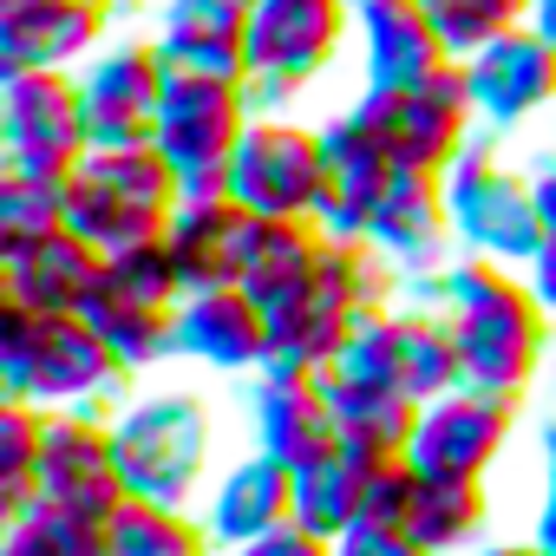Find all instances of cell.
<instances>
[{
	"mask_svg": "<svg viewBox=\"0 0 556 556\" xmlns=\"http://www.w3.org/2000/svg\"><path fill=\"white\" fill-rule=\"evenodd\" d=\"M426 14H432L445 53L465 66V60H478L491 40H504V34H517V27L530 21V0H426Z\"/></svg>",
	"mask_w": 556,
	"mask_h": 556,
	"instance_id": "obj_35",
	"label": "cell"
},
{
	"mask_svg": "<svg viewBox=\"0 0 556 556\" xmlns=\"http://www.w3.org/2000/svg\"><path fill=\"white\" fill-rule=\"evenodd\" d=\"M131 374L86 315H34L0 302V393L47 413H118Z\"/></svg>",
	"mask_w": 556,
	"mask_h": 556,
	"instance_id": "obj_2",
	"label": "cell"
},
{
	"mask_svg": "<svg viewBox=\"0 0 556 556\" xmlns=\"http://www.w3.org/2000/svg\"><path fill=\"white\" fill-rule=\"evenodd\" d=\"M328 400H334V432L348 452L361 458H406L413 426H419V400L387 393V387H354L328 374Z\"/></svg>",
	"mask_w": 556,
	"mask_h": 556,
	"instance_id": "obj_29",
	"label": "cell"
},
{
	"mask_svg": "<svg viewBox=\"0 0 556 556\" xmlns=\"http://www.w3.org/2000/svg\"><path fill=\"white\" fill-rule=\"evenodd\" d=\"M361 321H367V315L328 282V268H321V282H315V289L289 295L282 308H268V348H275L268 367L334 374V361H341V348H348V334H354Z\"/></svg>",
	"mask_w": 556,
	"mask_h": 556,
	"instance_id": "obj_25",
	"label": "cell"
},
{
	"mask_svg": "<svg viewBox=\"0 0 556 556\" xmlns=\"http://www.w3.org/2000/svg\"><path fill=\"white\" fill-rule=\"evenodd\" d=\"M53 229H66V184L0 170V255H14Z\"/></svg>",
	"mask_w": 556,
	"mask_h": 556,
	"instance_id": "obj_36",
	"label": "cell"
},
{
	"mask_svg": "<svg viewBox=\"0 0 556 556\" xmlns=\"http://www.w3.org/2000/svg\"><path fill=\"white\" fill-rule=\"evenodd\" d=\"M0 556H118V549H112V523L27 504L14 517H0Z\"/></svg>",
	"mask_w": 556,
	"mask_h": 556,
	"instance_id": "obj_33",
	"label": "cell"
},
{
	"mask_svg": "<svg viewBox=\"0 0 556 556\" xmlns=\"http://www.w3.org/2000/svg\"><path fill=\"white\" fill-rule=\"evenodd\" d=\"M321 138H328V197H321V216H315V223H321L334 242H367V223H374L387 184L400 177V164H393L387 144L354 118V105H348L341 118H328Z\"/></svg>",
	"mask_w": 556,
	"mask_h": 556,
	"instance_id": "obj_20",
	"label": "cell"
},
{
	"mask_svg": "<svg viewBox=\"0 0 556 556\" xmlns=\"http://www.w3.org/2000/svg\"><path fill=\"white\" fill-rule=\"evenodd\" d=\"M374 465H380V458H361V452H348V445H334V452L295 465V523L315 530V536H328V543H341V536L361 523L367 471H374Z\"/></svg>",
	"mask_w": 556,
	"mask_h": 556,
	"instance_id": "obj_28",
	"label": "cell"
},
{
	"mask_svg": "<svg viewBox=\"0 0 556 556\" xmlns=\"http://www.w3.org/2000/svg\"><path fill=\"white\" fill-rule=\"evenodd\" d=\"M177 361H197L210 374H262L275 361L268 315L242 289H197L177 302Z\"/></svg>",
	"mask_w": 556,
	"mask_h": 556,
	"instance_id": "obj_22",
	"label": "cell"
},
{
	"mask_svg": "<svg viewBox=\"0 0 556 556\" xmlns=\"http://www.w3.org/2000/svg\"><path fill=\"white\" fill-rule=\"evenodd\" d=\"M393 328H400V387H406V400L432 406L452 387H465L445 308H393Z\"/></svg>",
	"mask_w": 556,
	"mask_h": 556,
	"instance_id": "obj_30",
	"label": "cell"
},
{
	"mask_svg": "<svg viewBox=\"0 0 556 556\" xmlns=\"http://www.w3.org/2000/svg\"><path fill=\"white\" fill-rule=\"evenodd\" d=\"M439 308L452 321L465 387L523 400L549 348V315L530 295L523 268H504L491 255H452L439 275Z\"/></svg>",
	"mask_w": 556,
	"mask_h": 556,
	"instance_id": "obj_1",
	"label": "cell"
},
{
	"mask_svg": "<svg viewBox=\"0 0 556 556\" xmlns=\"http://www.w3.org/2000/svg\"><path fill=\"white\" fill-rule=\"evenodd\" d=\"M445 203H452L458 255H491L504 268H530V255L549 242V229L536 216L530 177L504 170L484 138H471L465 157L445 170Z\"/></svg>",
	"mask_w": 556,
	"mask_h": 556,
	"instance_id": "obj_8",
	"label": "cell"
},
{
	"mask_svg": "<svg viewBox=\"0 0 556 556\" xmlns=\"http://www.w3.org/2000/svg\"><path fill=\"white\" fill-rule=\"evenodd\" d=\"M354 47H361V92H413L458 66L426 14V0H367L354 8Z\"/></svg>",
	"mask_w": 556,
	"mask_h": 556,
	"instance_id": "obj_16",
	"label": "cell"
},
{
	"mask_svg": "<svg viewBox=\"0 0 556 556\" xmlns=\"http://www.w3.org/2000/svg\"><path fill=\"white\" fill-rule=\"evenodd\" d=\"M105 275V255L79 229H53L14 255H0V302H21L34 315H86Z\"/></svg>",
	"mask_w": 556,
	"mask_h": 556,
	"instance_id": "obj_21",
	"label": "cell"
},
{
	"mask_svg": "<svg viewBox=\"0 0 556 556\" xmlns=\"http://www.w3.org/2000/svg\"><path fill=\"white\" fill-rule=\"evenodd\" d=\"M112 439H118V465L131 497H157V504H197L203 484L216 478V419L197 393L170 387V393H138L112 413Z\"/></svg>",
	"mask_w": 556,
	"mask_h": 556,
	"instance_id": "obj_4",
	"label": "cell"
},
{
	"mask_svg": "<svg viewBox=\"0 0 556 556\" xmlns=\"http://www.w3.org/2000/svg\"><path fill=\"white\" fill-rule=\"evenodd\" d=\"M530 27L556 40V0H530Z\"/></svg>",
	"mask_w": 556,
	"mask_h": 556,
	"instance_id": "obj_45",
	"label": "cell"
},
{
	"mask_svg": "<svg viewBox=\"0 0 556 556\" xmlns=\"http://www.w3.org/2000/svg\"><path fill=\"white\" fill-rule=\"evenodd\" d=\"M249 0H157L151 40L170 73H242Z\"/></svg>",
	"mask_w": 556,
	"mask_h": 556,
	"instance_id": "obj_24",
	"label": "cell"
},
{
	"mask_svg": "<svg viewBox=\"0 0 556 556\" xmlns=\"http://www.w3.org/2000/svg\"><path fill=\"white\" fill-rule=\"evenodd\" d=\"M530 190H536V216H543V229L556 236V157H549V164L530 177Z\"/></svg>",
	"mask_w": 556,
	"mask_h": 556,
	"instance_id": "obj_43",
	"label": "cell"
},
{
	"mask_svg": "<svg viewBox=\"0 0 556 556\" xmlns=\"http://www.w3.org/2000/svg\"><path fill=\"white\" fill-rule=\"evenodd\" d=\"M105 282L125 289V295H138V302H157V308H177L184 302V268H177V255H170L164 236L105 255Z\"/></svg>",
	"mask_w": 556,
	"mask_h": 556,
	"instance_id": "obj_37",
	"label": "cell"
},
{
	"mask_svg": "<svg viewBox=\"0 0 556 556\" xmlns=\"http://www.w3.org/2000/svg\"><path fill=\"white\" fill-rule=\"evenodd\" d=\"M334 556H432V549H419L406 530H374V523H354V530L334 543Z\"/></svg>",
	"mask_w": 556,
	"mask_h": 556,
	"instance_id": "obj_40",
	"label": "cell"
},
{
	"mask_svg": "<svg viewBox=\"0 0 556 556\" xmlns=\"http://www.w3.org/2000/svg\"><path fill=\"white\" fill-rule=\"evenodd\" d=\"M471 556H549V549H543L536 536H517V543H478Z\"/></svg>",
	"mask_w": 556,
	"mask_h": 556,
	"instance_id": "obj_44",
	"label": "cell"
},
{
	"mask_svg": "<svg viewBox=\"0 0 556 556\" xmlns=\"http://www.w3.org/2000/svg\"><path fill=\"white\" fill-rule=\"evenodd\" d=\"M223 556H334V543L315 536V530H302V523H282V530H268V536H255V543H236V549H223Z\"/></svg>",
	"mask_w": 556,
	"mask_h": 556,
	"instance_id": "obj_39",
	"label": "cell"
},
{
	"mask_svg": "<svg viewBox=\"0 0 556 556\" xmlns=\"http://www.w3.org/2000/svg\"><path fill=\"white\" fill-rule=\"evenodd\" d=\"M348 40H354V0H249L242 79L255 112H282L289 99H302Z\"/></svg>",
	"mask_w": 556,
	"mask_h": 556,
	"instance_id": "obj_5",
	"label": "cell"
},
{
	"mask_svg": "<svg viewBox=\"0 0 556 556\" xmlns=\"http://www.w3.org/2000/svg\"><path fill=\"white\" fill-rule=\"evenodd\" d=\"M354 8H367V0H354Z\"/></svg>",
	"mask_w": 556,
	"mask_h": 556,
	"instance_id": "obj_46",
	"label": "cell"
},
{
	"mask_svg": "<svg viewBox=\"0 0 556 556\" xmlns=\"http://www.w3.org/2000/svg\"><path fill=\"white\" fill-rule=\"evenodd\" d=\"M530 536L556 556V426H543V491H536V517Z\"/></svg>",
	"mask_w": 556,
	"mask_h": 556,
	"instance_id": "obj_41",
	"label": "cell"
},
{
	"mask_svg": "<svg viewBox=\"0 0 556 556\" xmlns=\"http://www.w3.org/2000/svg\"><path fill=\"white\" fill-rule=\"evenodd\" d=\"M484 523H491V497L484 484H458V478H419V504H413V523L406 536L432 556H465L484 543Z\"/></svg>",
	"mask_w": 556,
	"mask_h": 556,
	"instance_id": "obj_31",
	"label": "cell"
},
{
	"mask_svg": "<svg viewBox=\"0 0 556 556\" xmlns=\"http://www.w3.org/2000/svg\"><path fill=\"white\" fill-rule=\"evenodd\" d=\"M34 504L99 517V523H112L131 504V484H125L118 439H112L105 413H53L47 419V445H40V465H34Z\"/></svg>",
	"mask_w": 556,
	"mask_h": 556,
	"instance_id": "obj_11",
	"label": "cell"
},
{
	"mask_svg": "<svg viewBox=\"0 0 556 556\" xmlns=\"http://www.w3.org/2000/svg\"><path fill=\"white\" fill-rule=\"evenodd\" d=\"M112 549L118 556H216L197 504H157V497H131L112 517Z\"/></svg>",
	"mask_w": 556,
	"mask_h": 556,
	"instance_id": "obj_32",
	"label": "cell"
},
{
	"mask_svg": "<svg viewBox=\"0 0 556 556\" xmlns=\"http://www.w3.org/2000/svg\"><path fill=\"white\" fill-rule=\"evenodd\" d=\"M413 504H419V471L406 458H380L367 471V504H361V523L374 530H406L413 523Z\"/></svg>",
	"mask_w": 556,
	"mask_h": 556,
	"instance_id": "obj_38",
	"label": "cell"
},
{
	"mask_svg": "<svg viewBox=\"0 0 556 556\" xmlns=\"http://www.w3.org/2000/svg\"><path fill=\"white\" fill-rule=\"evenodd\" d=\"M523 282H530V295L543 302V315L556 321V236H549V242H543V249L530 255V268H523Z\"/></svg>",
	"mask_w": 556,
	"mask_h": 556,
	"instance_id": "obj_42",
	"label": "cell"
},
{
	"mask_svg": "<svg viewBox=\"0 0 556 556\" xmlns=\"http://www.w3.org/2000/svg\"><path fill=\"white\" fill-rule=\"evenodd\" d=\"M354 118L387 144V157L400 170H426V177H445L465 144H471V79L465 66H445L439 79L413 86V92H361L354 99Z\"/></svg>",
	"mask_w": 556,
	"mask_h": 556,
	"instance_id": "obj_10",
	"label": "cell"
},
{
	"mask_svg": "<svg viewBox=\"0 0 556 556\" xmlns=\"http://www.w3.org/2000/svg\"><path fill=\"white\" fill-rule=\"evenodd\" d=\"M465 79H471L478 118L491 131H510V125L536 118L543 105H556V40L523 21L517 34H504L478 60H465Z\"/></svg>",
	"mask_w": 556,
	"mask_h": 556,
	"instance_id": "obj_19",
	"label": "cell"
},
{
	"mask_svg": "<svg viewBox=\"0 0 556 556\" xmlns=\"http://www.w3.org/2000/svg\"><path fill=\"white\" fill-rule=\"evenodd\" d=\"M255 125V99L242 73H170L151 144L170 157L184 197H229V157Z\"/></svg>",
	"mask_w": 556,
	"mask_h": 556,
	"instance_id": "obj_6",
	"label": "cell"
},
{
	"mask_svg": "<svg viewBox=\"0 0 556 556\" xmlns=\"http://www.w3.org/2000/svg\"><path fill=\"white\" fill-rule=\"evenodd\" d=\"M164 86H170V66H164L157 40H151V34H112V40L79 66V99H86L92 151L151 144Z\"/></svg>",
	"mask_w": 556,
	"mask_h": 556,
	"instance_id": "obj_12",
	"label": "cell"
},
{
	"mask_svg": "<svg viewBox=\"0 0 556 556\" xmlns=\"http://www.w3.org/2000/svg\"><path fill=\"white\" fill-rule=\"evenodd\" d=\"M229 197L268 223H315L328 197V138L289 112H255L229 157Z\"/></svg>",
	"mask_w": 556,
	"mask_h": 556,
	"instance_id": "obj_7",
	"label": "cell"
},
{
	"mask_svg": "<svg viewBox=\"0 0 556 556\" xmlns=\"http://www.w3.org/2000/svg\"><path fill=\"white\" fill-rule=\"evenodd\" d=\"M112 21V0H0V73H79Z\"/></svg>",
	"mask_w": 556,
	"mask_h": 556,
	"instance_id": "obj_14",
	"label": "cell"
},
{
	"mask_svg": "<svg viewBox=\"0 0 556 556\" xmlns=\"http://www.w3.org/2000/svg\"><path fill=\"white\" fill-rule=\"evenodd\" d=\"M321 262H328V229H321V223H268V216H262L236 289L268 315V308H282L289 295L315 289V282H321Z\"/></svg>",
	"mask_w": 556,
	"mask_h": 556,
	"instance_id": "obj_26",
	"label": "cell"
},
{
	"mask_svg": "<svg viewBox=\"0 0 556 556\" xmlns=\"http://www.w3.org/2000/svg\"><path fill=\"white\" fill-rule=\"evenodd\" d=\"M47 419H53L47 406L0 393V517L34 504V465L47 445Z\"/></svg>",
	"mask_w": 556,
	"mask_h": 556,
	"instance_id": "obj_34",
	"label": "cell"
},
{
	"mask_svg": "<svg viewBox=\"0 0 556 556\" xmlns=\"http://www.w3.org/2000/svg\"><path fill=\"white\" fill-rule=\"evenodd\" d=\"M86 321L105 334V348L118 354V367L138 380L164 361H177V308H157V302H138L125 289H112L105 275H99V289L86 302Z\"/></svg>",
	"mask_w": 556,
	"mask_h": 556,
	"instance_id": "obj_27",
	"label": "cell"
},
{
	"mask_svg": "<svg viewBox=\"0 0 556 556\" xmlns=\"http://www.w3.org/2000/svg\"><path fill=\"white\" fill-rule=\"evenodd\" d=\"M249 445L268 452L275 465H289V471L321 458V452H334L341 432H334L328 374H302V367L249 374Z\"/></svg>",
	"mask_w": 556,
	"mask_h": 556,
	"instance_id": "obj_15",
	"label": "cell"
},
{
	"mask_svg": "<svg viewBox=\"0 0 556 556\" xmlns=\"http://www.w3.org/2000/svg\"><path fill=\"white\" fill-rule=\"evenodd\" d=\"M517 432V400L504 393H478V387H452L445 400L419 406L406 465L419 478H458V484H484L491 465L510 452Z\"/></svg>",
	"mask_w": 556,
	"mask_h": 556,
	"instance_id": "obj_13",
	"label": "cell"
},
{
	"mask_svg": "<svg viewBox=\"0 0 556 556\" xmlns=\"http://www.w3.org/2000/svg\"><path fill=\"white\" fill-rule=\"evenodd\" d=\"M367 242L400 268V275H445V262L458 255V229H452V203H445V177L426 170H400L367 223Z\"/></svg>",
	"mask_w": 556,
	"mask_h": 556,
	"instance_id": "obj_18",
	"label": "cell"
},
{
	"mask_svg": "<svg viewBox=\"0 0 556 556\" xmlns=\"http://www.w3.org/2000/svg\"><path fill=\"white\" fill-rule=\"evenodd\" d=\"M255 223L236 197H184L164 242L184 268V295L197 289H236L242 282V262H249V242H255Z\"/></svg>",
	"mask_w": 556,
	"mask_h": 556,
	"instance_id": "obj_23",
	"label": "cell"
},
{
	"mask_svg": "<svg viewBox=\"0 0 556 556\" xmlns=\"http://www.w3.org/2000/svg\"><path fill=\"white\" fill-rule=\"evenodd\" d=\"M184 203V184L157 144H112L86 151L66 177V229H79L99 255H118L131 242H151L170 229Z\"/></svg>",
	"mask_w": 556,
	"mask_h": 556,
	"instance_id": "obj_3",
	"label": "cell"
},
{
	"mask_svg": "<svg viewBox=\"0 0 556 556\" xmlns=\"http://www.w3.org/2000/svg\"><path fill=\"white\" fill-rule=\"evenodd\" d=\"M197 517H203L216 556L236 549V543H255V536H268V530L295 523V471L249 445L242 458L216 465V478H210L203 497H197Z\"/></svg>",
	"mask_w": 556,
	"mask_h": 556,
	"instance_id": "obj_17",
	"label": "cell"
},
{
	"mask_svg": "<svg viewBox=\"0 0 556 556\" xmlns=\"http://www.w3.org/2000/svg\"><path fill=\"white\" fill-rule=\"evenodd\" d=\"M86 151L79 73H0V170L66 184Z\"/></svg>",
	"mask_w": 556,
	"mask_h": 556,
	"instance_id": "obj_9",
	"label": "cell"
}]
</instances>
